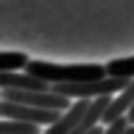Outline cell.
<instances>
[{
	"mask_svg": "<svg viewBox=\"0 0 134 134\" xmlns=\"http://www.w3.org/2000/svg\"><path fill=\"white\" fill-rule=\"evenodd\" d=\"M26 71L50 82V84H79V82H95V79H105L108 69L97 63H71V66H58V63H47V60H29Z\"/></svg>",
	"mask_w": 134,
	"mask_h": 134,
	"instance_id": "cell-1",
	"label": "cell"
},
{
	"mask_svg": "<svg viewBox=\"0 0 134 134\" xmlns=\"http://www.w3.org/2000/svg\"><path fill=\"white\" fill-rule=\"evenodd\" d=\"M131 79H121V76H105V79H95V82H79V84H53V92L58 95H69L76 100H97L103 95H113L121 92Z\"/></svg>",
	"mask_w": 134,
	"mask_h": 134,
	"instance_id": "cell-2",
	"label": "cell"
},
{
	"mask_svg": "<svg viewBox=\"0 0 134 134\" xmlns=\"http://www.w3.org/2000/svg\"><path fill=\"white\" fill-rule=\"evenodd\" d=\"M3 100L21 103V105H34V108H50V110H69L71 97L58 95V92H42V90H3Z\"/></svg>",
	"mask_w": 134,
	"mask_h": 134,
	"instance_id": "cell-3",
	"label": "cell"
},
{
	"mask_svg": "<svg viewBox=\"0 0 134 134\" xmlns=\"http://www.w3.org/2000/svg\"><path fill=\"white\" fill-rule=\"evenodd\" d=\"M0 116L3 118H19V121H29L37 126H53L63 110H50V108H34V105H21V103H11L3 100L0 103Z\"/></svg>",
	"mask_w": 134,
	"mask_h": 134,
	"instance_id": "cell-4",
	"label": "cell"
},
{
	"mask_svg": "<svg viewBox=\"0 0 134 134\" xmlns=\"http://www.w3.org/2000/svg\"><path fill=\"white\" fill-rule=\"evenodd\" d=\"M90 108H92V100H76V103H71V108L66 110L53 126H45V134H69V131H74L87 118Z\"/></svg>",
	"mask_w": 134,
	"mask_h": 134,
	"instance_id": "cell-5",
	"label": "cell"
},
{
	"mask_svg": "<svg viewBox=\"0 0 134 134\" xmlns=\"http://www.w3.org/2000/svg\"><path fill=\"white\" fill-rule=\"evenodd\" d=\"M0 90H42L50 92L53 84L29 71H0Z\"/></svg>",
	"mask_w": 134,
	"mask_h": 134,
	"instance_id": "cell-6",
	"label": "cell"
},
{
	"mask_svg": "<svg viewBox=\"0 0 134 134\" xmlns=\"http://www.w3.org/2000/svg\"><path fill=\"white\" fill-rule=\"evenodd\" d=\"M131 108H134V79H131V82L110 100V105H108L105 113H103V126H108V124H113V121L129 116Z\"/></svg>",
	"mask_w": 134,
	"mask_h": 134,
	"instance_id": "cell-7",
	"label": "cell"
},
{
	"mask_svg": "<svg viewBox=\"0 0 134 134\" xmlns=\"http://www.w3.org/2000/svg\"><path fill=\"white\" fill-rule=\"evenodd\" d=\"M29 55L26 53H0V71H26V66H29Z\"/></svg>",
	"mask_w": 134,
	"mask_h": 134,
	"instance_id": "cell-8",
	"label": "cell"
},
{
	"mask_svg": "<svg viewBox=\"0 0 134 134\" xmlns=\"http://www.w3.org/2000/svg\"><path fill=\"white\" fill-rule=\"evenodd\" d=\"M0 134H40V126L29 121H19V118H3Z\"/></svg>",
	"mask_w": 134,
	"mask_h": 134,
	"instance_id": "cell-9",
	"label": "cell"
},
{
	"mask_svg": "<svg viewBox=\"0 0 134 134\" xmlns=\"http://www.w3.org/2000/svg\"><path fill=\"white\" fill-rule=\"evenodd\" d=\"M108 76H121V79H134V55L129 58H116L108 66Z\"/></svg>",
	"mask_w": 134,
	"mask_h": 134,
	"instance_id": "cell-10",
	"label": "cell"
},
{
	"mask_svg": "<svg viewBox=\"0 0 134 134\" xmlns=\"http://www.w3.org/2000/svg\"><path fill=\"white\" fill-rule=\"evenodd\" d=\"M129 126H131V121H129V116H124V118H118V121L108 124L103 134H126V129H129Z\"/></svg>",
	"mask_w": 134,
	"mask_h": 134,
	"instance_id": "cell-11",
	"label": "cell"
},
{
	"mask_svg": "<svg viewBox=\"0 0 134 134\" xmlns=\"http://www.w3.org/2000/svg\"><path fill=\"white\" fill-rule=\"evenodd\" d=\"M90 134H103V129H100V126H95V129H92Z\"/></svg>",
	"mask_w": 134,
	"mask_h": 134,
	"instance_id": "cell-12",
	"label": "cell"
},
{
	"mask_svg": "<svg viewBox=\"0 0 134 134\" xmlns=\"http://www.w3.org/2000/svg\"><path fill=\"white\" fill-rule=\"evenodd\" d=\"M129 121H131V124H134V108H131V110H129Z\"/></svg>",
	"mask_w": 134,
	"mask_h": 134,
	"instance_id": "cell-13",
	"label": "cell"
},
{
	"mask_svg": "<svg viewBox=\"0 0 134 134\" xmlns=\"http://www.w3.org/2000/svg\"><path fill=\"white\" fill-rule=\"evenodd\" d=\"M126 134H134V124H131V126H129V129H126Z\"/></svg>",
	"mask_w": 134,
	"mask_h": 134,
	"instance_id": "cell-14",
	"label": "cell"
}]
</instances>
